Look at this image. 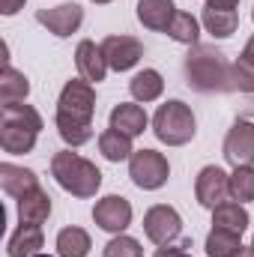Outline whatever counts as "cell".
Instances as JSON below:
<instances>
[{
  "mask_svg": "<svg viewBox=\"0 0 254 257\" xmlns=\"http://www.w3.org/2000/svg\"><path fill=\"white\" fill-rule=\"evenodd\" d=\"M183 72H186V84H189L194 93H230L233 84H230V63L227 57L215 48V45H191L189 54H186V63H183Z\"/></svg>",
  "mask_w": 254,
  "mask_h": 257,
  "instance_id": "obj_1",
  "label": "cell"
},
{
  "mask_svg": "<svg viewBox=\"0 0 254 257\" xmlns=\"http://www.w3.org/2000/svg\"><path fill=\"white\" fill-rule=\"evenodd\" d=\"M51 177L72 197H96V192L102 189V171L90 159H84V156H78L72 150L54 153V159H51Z\"/></svg>",
  "mask_w": 254,
  "mask_h": 257,
  "instance_id": "obj_2",
  "label": "cell"
},
{
  "mask_svg": "<svg viewBox=\"0 0 254 257\" xmlns=\"http://www.w3.org/2000/svg\"><path fill=\"white\" fill-rule=\"evenodd\" d=\"M153 132L162 144L168 147H183L189 144L197 132L194 114L183 99H168L165 105H159V111L153 114Z\"/></svg>",
  "mask_w": 254,
  "mask_h": 257,
  "instance_id": "obj_3",
  "label": "cell"
},
{
  "mask_svg": "<svg viewBox=\"0 0 254 257\" xmlns=\"http://www.w3.org/2000/svg\"><path fill=\"white\" fill-rule=\"evenodd\" d=\"M129 177L138 189L159 192L171 177V165L159 150H135L129 159Z\"/></svg>",
  "mask_w": 254,
  "mask_h": 257,
  "instance_id": "obj_4",
  "label": "cell"
},
{
  "mask_svg": "<svg viewBox=\"0 0 254 257\" xmlns=\"http://www.w3.org/2000/svg\"><path fill=\"white\" fill-rule=\"evenodd\" d=\"M57 114L69 120H81V123H93L96 114V90L90 81L84 78H72L66 81L57 99Z\"/></svg>",
  "mask_w": 254,
  "mask_h": 257,
  "instance_id": "obj_5",
  "label": "cell"
},
{
  "mask_svg": "<svg viewBox=\"0 0 254 257\" xmlns=\"http://www.w3.org/2000/svg\"><path fill=\"white\" fill-rule=\"evenodd\" d=\"M144 233H147L150 242L168 245V242H174L183 233V218H180V212L174 206L156 203V206H150L144 212Z\"/></svg>",
  "mask_w": 254,
  "mask_h": 257,
  "instance_id": "obj_6",
  "label": "cell"
},
{
  "mask_svg": "<svg viewBox=\"0 0 254 257\" xmlns=\"http://www.w3.org/2000/svg\"><path fill=\"white\" fill-rule=\"evenodd\" d=\"M224 159L233 165V168H245L254 165V123L239 117L233 126L227 128V138H224V147H221Z\"/></svg>",
  "mask_w": 254,
  "mask_h": 257,
  "instance_id": "obj_7",
  "label": "cell"
},
{
  "mask_svg": "<svg viewBox=\"0 0 254 257\" xmlns=\"http://www.w3.org/2000/svg\"><path fill=\"white\" fill-rule=\"evenodd\" d=\"M194 197L200 206L215 209L230 197V174H224L218 165H206L194 180Z\"/></svg>",
  "mask_w": 254,
  "mask_h": 257,
  "instance_id": "obj_8",
  "label": "cell"
},
{
  "mask_svg": "<svg viewBox=\"0 0 254 257\" xmlns=\"http://www.w3.org/2000/svg\"><path fill=\"white\" fill-rule=\"evenodd\" d=\"M132 203H129L123 194H108L102 200H96L93 206V221L105 230V233H123L129 224H132Z\"/></svg>",
  "mask_w": 254,
  "mask_h": 257,
  "instance_id": "obj_9",
  "label": "cell"
},
{
  "mask_svg": "<svg viewBox=\"0 0 254 257\" xmlns=\"http://www.w3.org/2000/svg\"><path fill=\"white\" fill-rule=\"evenodd\" d=\"M36 21L42 27H48V33H54L57 39H69L84 24V9L78 3H60V6H51V9H39Z\"/></svg>",
  "mask_w": 254,
  "mask_h": 257,
  "instance_id": "obj_10",
  "label": "cell"
},
{
  "mask_svg": "<svg viewBox=\"0 0 254 257\" xmlns=\"http://www.w3.org/2000/svg\"><path fill=\"white\" fill-rule=\"evenodd\" d=\"M102 51H105L108 69H114V72H129L144 57V45L135 36H108L102 42Z\"/></svg>",
  "mask_w": 254,
  "mask_h": 257,
  "instance_id": "obj_11",
  "label": "cell"
},
{
  "mask_svg": "<svg viewBox=\"0 0 254 257\" xmlns=\"http://www.w3.org/2000/svg\"><path fill=\"white\" fill-rule=\"evenodd\" d=\"M75 66H78L81 78L90 81V84H99V81H105V75H108L105 51H102V45H96L93 39H81V42H78V48H75Z\"/></svg>",
  "mask_w": 254,
  "mask_h": 257,
  "instance_id": "obj_12",
  "label": "cell"
},
{
  "mask_svg": "<svg viewBox=\"0 0 254 257\" xmlns=\"http://www.w3.org/2000/svg\"><path fill=\"white\" fill-rule=\"evenodd\" d=\"M108 126L117 128V132H123V135H129V138H138V135L147 132L150 117H147V111H144L138 102H120V105L111 108Z\"/></svg>",
  "mask_w": 254,
  "mask_h": 257,
  "instance_id": "obj_13",
  "label": "cell"
},
{
  "mask_svg": "<svg viewBox=\"0 0 254 257\" xmlns=\"http://www.w3.org/2000/svg\"><path fill=\"white\" fill-rule=\"evenodd\" d=\"M177 12L180 9H177L174 0H138V21L147 30H156V33H168Z\"/></svg>",
  "mask_w": 254,
  "mask_h": 257,
  "instance_id": "obj_14",
  "label": "cell"
},
{
  "mask_svg": "<svg viewBox=\"0 0 254 257\" xmlns=\"http://www.w3.org/2000/svg\"><path fill=\"white\" fill-rule=\"evenodd\" d=\"M0 186L9 197H24L27 192L39 189V177L30 171V168H21V165H12V162H3L0 165Z\"/></svg>",
  "mask_w": 254,
  "mask_h": 257,
  "instance_id": "obj_15",
  "label": "cell"
},
{
  "mask_svg": "<svg viewBox=\"0 0 254 257\" xmlns=\"http://www.w3.org/2000/svg\"><path fill=\"white\" fill-rule=\"evenodd\" d=\"M42 245H45L42 224H18V230L6 242V254L9 257H36V254H42L39 251Z\"/></svg>",
  "mask_w": 254,
  "mask_h": 257,
  "instance_id": "obj_16",
  "label": "cell"
},
{
  "mask_svg": "<svg viewBox=\"0 0 254 257\" xmlns=\"http://www.w3.org/2000/svg\"><path fill=\"white\" fill-rule=\"evenodd\" d=\"M251 224L248 218V209L239 203V200H224L212 209V227H221V230H230V233H245Z\"/></svg>",
  "mask_w": 254,
  "mask_h": 257,
  "instance_id": "obj_17",
  "label": "cell"
},
{
  "mask_svg": "<svg viewBox=\"0 0 254 257\" xmlns=\"http://www.w3.org/2000/svg\"><path fill=\"white\" fill-rule=\"evenodd\" d=\"M51 215V197L45 189H33L18 197V224H42Z\"/></svg>",
  "mask_w": 254,
  "mask_h": 257,
  "instance_id": "obj_18",
  "label": "cell"
},
{
  "mask_svg": "<svg viewBox=\"0 0 254 257\" xmlns=\"http://www.w3.org/2000/svg\"><path fill=\"white\" fill-rule=\"evenodd\" d=\"M200 24H203L206 33H212L215 39H227V36L236 33L239 15H236V9H212V6H203Z\"/></svg>",
  "mask_w": 254,
  "mask_h": 257,
  "instance_id": "obj_19",
  "label": "cell"
},
{
  "mask_svg": "<svg viewBox=\"0 0 254 257\" xmlns=\"http://www.w3.org/2000/svg\"><path fill=\"white\" fill-rule=\"evenodd\" d=\"M129 90H132V96H135V102H156V99H162V93H165V78H162V72L159 69H144V72H138L132 81H129Z\"/></svg>",
  "mask_w": 254,
  "mask_h": 257,
  "instance_id": "obj_20",
  "label": "cell"
},
{
  "mask_svg": "<svg viewBox=\"0 0 254 257\" xmlns=\"http://www.w3.org/2000/svg\"><path fill=\"white\" fill-rule=\"evenodd\" d=\"M36 138H39V132H33V128L3 126V123H0V147H3V153H9V156H24V153H33Z\"/></svg>",
  "mask_w": 254,
  "mask_h": 257,
  "instance_id": "obj_21",
  "label": "cell"
},
{
  "mask_svg": "<svg viewBox=\"0 0 254 257\" xmlns=\"http://www.w3.org/2000/svg\"><path fill=\"white\" fill-rule=\"evenodd\" d=\"M0 123L3 126H21V128H33V132H42V117L33 105H24V102H6L0 108Z\"/></svg>",
  "mask_w": 254,
  "mask_h": 257,
  "instance_id": "obj_22",
  "label": "cell"
},
{
  "mask_svg": "<svg viewBox=\"0 0 254 257\" xmlns=\"http://www.w3.org/2000/svg\"><path fill=\"white\" fill-rule=\"evenodd\" d=\"M93 248V239L84 227H63L57 233V257H87Z\"/></svg>",
  "mask_w": 254,
  "mask_h": 257,
  "instance_id": "obj_23",
  "label": "cell"
},
{
  "mask_svg": "<svg viewBox=\"0 0 254 257\" xmlns=\"http://www.w3.org/2000/svg\"><path fill=\"white\" fill-rule=\"evenodd\" d=\"M99 153H102L108 162H129L132 153H135V147H132V138H129V135H123V132H117V128L108 126L99 135Z\"/></svg>",
  "mask_w": 254,
  "mask_h": 257,
  "instance_id": "obj_24",
  "label": "cell"
},
{
  "mask_svg": "<svg viewBox=\"0 0 254 257\" xmlns=\"http://www.w3.org/2000/svg\"><path fill=\"white\" fill-rule=\"evenodd\" d=\"M30 96V81H27V75L24 72H18L15 66H3V72H0V99H3V105L6 102H24Z\"/></svg>",
  "mask_w": 254,
  "mask_h": 257,
  "instance_id": "obj_25",
  "label": "cell"
},
{
  "mask_svg": "<svg viewBox=\"0 0 254 257\" xmlns=\"http://www.w3.org/2000/svg\"><path fill=\"white\" fill-rule=\"evenodd\" d=\"M206 257H233L242 248V236L239 233H230V230H221V227H212L206 233Z\"/></svg>",
  "mask_w": 254,
  "mask_h": 257,
  "instance_id": "obj_26",
  "label": "cell"
},
{
  "mask_svg": "<svg viewBox=\"0 0 254 257\" xmlns=\"http://www.w3.org/2000/svg\"><path fill=\"white\" fill-rule=\"evenodd\" d=\"M168 36L174 39V42H180V45H197L200 42V21L191 15V12H177L174 15V21H171V27H168Z\"/></svg>",
  "mask_w": 254,
  "mask_h": 257,
  "instance_id": "obj_27",
  "label": "cell"
},
{
  "mask_svg": "<svg viewBox=\"0 0 254 257\" xmlns=\"http://www.w3.org/2000/svg\"><path fill=\"white\" fill-rule=\"evenodd\" d=\"M54 126H57V135L63 138L69 147H84L87 141H93V123H81V120H69V117H54Z\"/></svg>",
  "mask_w": 254,
  "mask_h": 257,
  "instance_id": "obj_28",
  "label": "cell"
},
{
  "mask_svg": "<svg viewBox=\"0 0 254 257\" xmlns=\"http://www.w3.org/2000/svg\"><path fill=\"white\" fill-rule=\"evenodd\" d=\"M230 197L239 200V203L254 200V165L233 168V174H230Z\"/></svg>",
  "mask_w": 254,
  "mask_h": 257,
  "instance_id": "obj_29",
  "label": "cell"
},
{
  "mask_svg": "<svg viewBox=\"0 0 254 257\" xmlns=\"http://www.w3.org/2000/svg\"><path fill=\"white\" fill-rule=\"evenodd\" d=\"M230 84H233V90L251 93L254 96V57L239 54V57L230 63Z\"/></svg>",
  "mask_w": 254,
  "mask_h": 257,
  "instance_id": "obj_30",
  "label": "cell"
},
{
  "mask_svg": "<svg viewBox=\"0 0 254 257\" xmlns=\"http://www.w3.org/2000/svg\"><path fill=\"white\" fill-rule=\"evenodd\" d=\"M102 257H144V248H141V242H138L135 236L117 233V236L105 245Z\"/></svg>",
  "mask_w": 254,
  "mask_h": 257,
  "instance_id": "obj_31",
  "label": "cell"
},
{
  "mask_svg": "<svg viewBox=\"0 0 254 257\" xmlns=\"http://www.w3.org/2000/svg\"><path fill=\"white\" fill-rule=\"evenodd\" d=\"M189 248H191V239H183L180 245H171V242H168V245H159V251L153 257H191Z\"/></svg>",
  "mask_w": 254,
  "mask_h": 257,
  "instance_id": "obj_32",
  "label": "cell"
},
{
  "mask_svg": "<svg viewBox=\"0 0 254 257\" xmlns=\"http://www.w3.org/2000/svg\"><path fill=\"white\" fill-rule=\"evenodd\" d=\"M24 3H27V0H0V12L9 18V15H15V12H21Z\"/></svg>",
  "mask_w": 254,
  "mask_h": 257,
  "instance_id": "obj_33",
  "label": "cell"
},
{
  "mask_svg": "<svg viewBox=\"0 0 254 257\" xmlns=\"http://www.w3.org/2000/svg\"><path fill=\"white\" fill-rule=\"evenodd\" d=\"M206 6H212V9H236L239 0H206Z\"/></svg>",
  "mask_w": 254,
  "mask_h": 257,
  "instance_id": "obj_34",
  "label": "cell"
},
{
  "mask_svg": "<svg viewBox=\"0 0 254 257\" xmlns=\"http://www.w3.org/2000/svg\"><path fill=\"white\" fill-rule=\"evenodd\" d=\"M233 257H254V245H242V248H239Z\"/></svg>",
  "mask_w": 254,
  "mask_h": 257,
  "instance_id": "obj_35",
  "label": "cell"
},
{
  "mask_svg": "<svg viewBox=\"0 0 254 257\" xmlns=\"http://www.w3.org/2000/svg\"><path fill=\"white\" fill-rule=\"evenodd\" d=\"M242 54H245V57H254V36L248 39V42H245V48H242Z\"/></svg>",
  "mask_w": 254,
  "mask_h": 257,
  "instance_id": "obj_36",
  "label": "cell"
},
{
  "mask_svg": "<svg viewBox=\"0 0 254 257\" xmlns=\"http://www.w3.org/2000/svg\"><path fill=\"white\" fill-rule=\"evenodd\" d=\"M251 114H254V102H248V105L242 108V117H251Z\"/></svg>",
  "mask_w": 254,
  "mask_h": 257,
  "instance_id": "obj_37",
  "label": "cell"
},
{
  "mask_svg": "<svg viewBox=\"0 0 254 257\" xmlns=\"http://www.w3.org/2000/svg\"><path fill=\"white\" fill-rule=\"evenodd\" d=\"M93 3H99V6H105V3H111V0H93Z\"/></svg>",
  "mask_w": 254,
  "mask_h": 257,
  "instance_id": "obj_38",
  "label": "cell"
},
{
  "mask_svg": "<svg viewBox=\"0 0 254 257\" xmlns=\"http://www.w3.org/2000/svg\"><path fill=\"white\" fill-rule=\"evenodd\" d=\"M36 257H51V254H36Z\"/></svg>",
  "mask_w": 254,
  "mask_h": 257,
  "instance_id": "obj_39",
  "label": "cell"
},
{
  "mask_svg": "<svg viewBox=\"0 0 254 257\" xmlns=\"http://www.w3.org/2000/svg\"><path fill=\"white\" fill-rule=\"evenodd\" d=\"M251 21H254V9H251Z\"/></svg>",
  "mask_w": 254,
  "mask_h": 257,
  "instance_id": "obj_40",
  "label": "cell"
},
{
  "mask_svg": "<svg viewBox=\"0 0 254 257\" xmlns=\"http://www.w3.org/2000/svg\"><path fill=\"white\" fill-rule=\"evenodd\" d=\"M251 245H254V236H251Z\"/></svg>",
  "mask_w": 254,
  "mask_h": 257,
  "instance_id": "obj_41",
  "label": "cell"
}]
</instances>
